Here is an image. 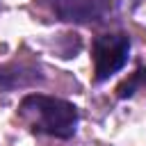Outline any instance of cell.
Listing matches in <instances>:
<instances>
[{
	"label": "cell",
	"instance_id": "1",
	"mask_svg": "<svg viewBox=\"0 0 146 146\" xmlns=\"http://www.w3.org/2000/svg\"><path fill=\"white\" fill-rule=\"evenodd\" d=\"M21 114L30 119L36 132L59 137V139L73 137L78 128V107L55 96H43V94L25 96L21 103Z\"/></svg>",
	"mask_w": 146,
	"mask_h": 146
},
{
	"label": "cell",
	"instance_id": "2",
	"mask_svg": "<svg viewBox=\"0 0 146 146\" xmlns=\"http://www.w3.org/2000/svg\"><path fill=\"white\" fill-rule=\"evenodd\" d=\"M91 55L96 82H103L125 66L130 55V39L125 34H100L91 46Z\"/></svg>",
	"mask_w": 146,
	"mask_h": 146
},
{
	"label": "cell",
	"instance_id": "3",
	"mask_svg": "<svg viewBox=\"0 0 146 146\" xmlns=\"http://www.w3.org/2000/svg\"><path fill=\"white\" fill-rule=\"evenodd\" d=\"M52 7L64 21L91 23L105 16V11L110 9V0H55Z\"/></svg>",
	"mask_w": 146,
	"mask_h": 146
},
{
	"label": "cell",
	"instance_id": "4",
	"mask_svg": "<svg viewBox=\"0 0 146 146\" xmlns=\"http://www.w3.org/2000/svg\"><path fill=\"white\" fill-rule=\"evenodd\" d=\"M41 71L25 62H14L0 66V91H11L16 87H30L34 82H41Z\"/></svg>",
	"mask_w": 146,
	"mask_h": 146
},
{
	"label": "cell",
	"instance_id": "5",
	"mask_svg": "<svg viewBox=\"0 0 146 146\" xmlns=\"http://www.w3.org/2000/svg\"><path fill=\"white\" fill-rule=\"evenodd\" d=\"M139 89H146V68H139V71H135L130 78H125V80L116 87V96H119V98H130V96H135Z\"/></svg>",
	"mask_w": 146,
	"mask_h": 146
}]
</instances>
